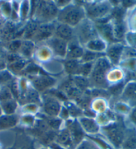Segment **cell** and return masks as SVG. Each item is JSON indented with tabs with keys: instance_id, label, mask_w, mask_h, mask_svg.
<instances>
[{
	"instance_id": "ab89813d",
	"label": "cell",
	"mask_w": 136,
	"mask_h": 149,
	"mask_svg": "<svg viewBox=\"0 0 136 149\" xmlns=\"http://www.w3.org/2000/svg\"><path fill=\"white\" fill-rule=\"evenodd\" d=\"M53 149H63L62 147H60V146H59L58 145L57 146L56 144H54V145L53 146Z\"/></svg>"
},
{
	"instance_id": "6da1fadb",
	"label": "cell",
	"mask_w": 136,
	"mask_h": 149,
	"mask_svg": "<svg viewBox=\"0 0 136 149\" xmlns=\"http://www.w3.org/2000/svg\"><path fill=\"white\" fill-rule=\"evenodd\" d=\"M112 68L113 65L105 56L98 58L94 62V68L89 77L91 86L96 89L108 90L109 84L107 74Z\"/></svg>"
},
{
	"instance_id": "4dcf8cb0",
	"label": "cell",
	"mask_w": 136,
	"mask_h": 149,
	"mask_svg": "<svg viewBox=\"0 0 136 149\" xmlns=\"http://www.w3.org/2000/svg\"><path fill=\"white\" fill-rule=\"evenodd\" d=\"M22 41L23 40L22 38H17V39L12 40L7 43L6 48L7 52L10 53H19L22 44Z\"/></svg>"
},
{
	"instance_id": "30bf717a",
	"label": "cell",
	"mask_w": 136,
	"mask_h": 149,
	"mask_svg": "<svg viewBox=\"0 0 136 149\" xmlns=\"http://www.w3.org/2000/svg\"><path fill=\"white\" fill-rule=\"evenodd\" d=\"M55 28L56 22L51 23L40 24L32 40L37 45L44 44L54 36Z\"/></svg>"
},
{
	"instance_id": "4316f807",
	"label": "cell",
	"mask_w": 136,
	"mask_h": 149,
	"mask_svg": "<svg viewBox=\"0 0 136 149\" xmlns=\"http://www.w3.org/2000/svg\"><path fill=\"white\" fill-rule=\"evenodd\" d=\"M15 79V76L7 68L0 70V88L9 86Z\"/></svg>"
},
{
	"instance_id": "f1b7e54d",
	"label": "cell",
	"mask_w": 136,
	"mask_h": 149,
	"mask_svg": "<svg viewBox=\"0 0 136 149\" xmlns=\"http://www.w3.org/2000/svg\"><path fill=\"white\" fill-rule=\"evenodd\" d=\"M94 62H81V64L80 66H79L77 76H83V77L89 78L90 74L92 72L93 68H94Z\"/></svg>"
},
{
	"instance_id": "4fadbf2b",
	"label": "cell",
	"mask_w": 136,
	"mask_h": 149,
	"mask_svg": "<svg viewBox=\"0 0 136 149\" xmlns=\"http://www.w3.org/2000/svg\"><path fill=\"white\" fill-rule=\"evenodd\" d=\"M84 46H83L76 38L72 41L68 42L67 52L65 59L80 60L84 54Z\"/></svg>"
},
{
	"instance_id": "b9f144b4",
	"label": "cell",
	"mask_w": 136,
	"mask_h": 149,
	"mask_svg": "<svg viewBox=\"0 0 136 149\" xmlns=\"http://www.w3.org/2000/svg\"><path fill=\"white\" fill-rule=\"evenodd\" d=\"M0 41H1V36H0Z\"/></svg>"
},
{
	"instance_id": "7bdbcfd3",
	"label": "cell",
	"mask_w": 136,
	"mask_h": 149,
	"mask_svg": "<svg viewBox=\"0 0 136 149\" xmlns=\"http://www.w3.org/2000/svg\"><path fill=\"white\" fill-rule=\"evenodd\" d=\"M0 89H1V88H0Z\"/></svg>"
},
{
	"instance_id": "1f68e13d",
	"label": "cell",
	"mask_w": 136,
	"mask_h": 149,
	"mask_svg": "<svg viewBox=\"0 0 136 149\" xmlns=\"http://www.w3.org/2000/svg\"><path fill=\"white\" fill-rule=\"evenodd\" d=\"M12 13L11 1H2L0 4V14L6 19H10Z\"/></svg>"
},
{
	"instance_id": "e0dca14e",
	"label": "cell",
	"mask_w": 136,
	"mask_h": 149,
	"mask_svg": "<svg viewBox=\"0 0 136 149\" xmlns=\"http://www.w3.org/2000/svg\"><path fill=\"white\" fill-rule=\"evenodd\" d=\"M69 131L71 134L73 144H78L81 143V141L84 137V130L81 128L80 124L77 121L73 122L69 126Z\"/></svg>"
},
{
	"instance_id": "7402d4cb",
	"label": "cell",
	"mask_w": 136,
	"mask_h": 149,
	"mask_svg": "<svg viewBox=\"0 0 136 149\" xmlns=\"http://www.w3.org/2000/svg\"><path fill=\"white\" fill-rule=\"evenodd\" d=\"M63 68L65 73L69 76H77L79 66L81 64L80 60H63Z\"/></svg>"
},
{
	"instance_id": "9a60e30c",
	"label": "cell",
	"mask_w": 136,
	"mask_h": 149,
	"mask_svg": "<svg viewBox=\"0 0 136 149\" xmlns=\"http://www.w3.org/2000/svg\"><path fill=\"white\" fill-rule=\"evenodd\" d=\"M37 44L31 40H23L21 48L19 49V54L24 59L29 60L33 57Z\"/></svg>"
},
{
	"instance_id": "52a82bcc",
	"label": "cell",
	"mask_w": 136,
	"mask_h": 149,
	"mask_svg": "<svg viewBox=\"0 0 136 149\" xmlns=\"http://www.w3.org/2000/svg\"><path fill=\"white\" fill-rule=\"evenodd\" d=\"M103 130L105 136L115 147L123 146L126 139V133L122 126L118 123H112L105 126Z\"/></svg>"
},
{
	"instance_id": "ffe728a7",
	"label": "cell",
	"mask_w": 136,
	"mask_h": 149,
	"mask_svg": "<svg viewBox=\"0 0 136 149\" xmlns=\"http://www.w3.org/2000/svg\"><path fill=\"white\" fill-rule=\"evenodd\" d=\"M29 64V60L22 58L17 61L11 63L7 65L6 68L10 71L13 75L16 76L19 74H22L28 65Z\"/></svg>"
},
{
	"instance_id": "3957f363",
	"label": "cell",
	"mask_w": 136,
	"mask_h": 149,
	"mask_svg": "<svg viewBox=\"0 0 136 149\" xmlns=\"http://www.w3.org/2000/svg\"><path fill=\"white\" fill-rule=\"evenodd\" d=\"M83 7L86 17L94 22L107 19L113 10L112 3L108 1H84Z\"/></svg>"
},
{
	"instance_id": "9c48e42d",
	"label": "cell",
	"mask_w": 136,
	"mask_h": 149,
	"mask_svg": "<svg viewBox=\"0 0 136 149\" xmlns=\"http://www.w3.org/2000/svg\"><path fill=\"white\" fill-rule=\"evenodd\" d=\"M44 44L50 49L54 57L58 59H65L68 48L67 42L53 36Z\"/></svg>"
},
{
	"instance_id": "d4e9b609",
	"label": "cell",
	"mask_w": 136,
	"mask_h": 149,
	"mask_svg": "<svg viewBox=\"0 0 136 149\" xmlns=\"http://www.w3.org/2000/svg\"><path fill=\"white\" fill-rule=\"evenodd\" d=\"M31 4L29 1H21L19 8V22L26 24L30 18Z\"/></svg>"
},
{
	"instance_id": "ac0fdd59",
	"label": "cell",
	"mask_w": 136,
	"mask_h": 149,
	"mask_svg": "<svg viewBox=\"0 0 136 149\" xmlns=\"http://www.w3.org/2000/svg\"><path fill=\"white\" fill-rule=\"evenodd\" d=\"M40 45L41 46L39 48H36L35 52L34 53L33 57L35 58V60L42 63L47 62V61H49L52 58L54 57L50 49L45 44Z\"/></svg>"
},
{
	"instance_id": "d6986e66",
	"label": "cell",
	"mask_w": 136,
	"mask_h": 149,
	"mask_svg": "<svg viewBox=\"0 0 136 149\" xmlns=\"http://www.w3.org/2000/svg\"><path fill=\"white\" fill-rule=\"evenodd\" d=\"M40 24L34 21L33 19H29L23 29L22 40H32Z\"/></svg>"
},
{
	"instance_id": "8fae6325",
	"label": "cell",
	"mask_w": 136,
	"mask_h": 149,
	"mask_svg": "<svg viewBox=\"0 0 136 149\" xmlns=\"http://www.w3.org/2000/svg\"><path fill=\"white\" fill-rule=\"evenodd\" d=\"M125 46L121 42H116L108 45L105 54V57L113 66H117L121 62Z\"/></svg>"
},
{
	"instance_id": "ba28073f",
	"label": "cell",
	"mask_w": 136,
	"mask_h": 149,
	"mask_svg": "<svg viewBox=\"0 0 136 149\" xmlns=\"http://www.w3.org/2000/svg\"><path fill=\"white\" fill-rule=\"evenodd\" d=\"M42 96L43 109L45 114L50 118H56L60 114L62 105L59 99L52 94L45 93Z\"/></svg>"
},
{
	"instance_id": "7a4b0ae2",
	"label": "cell",
	"mask_w": 136,
	"mask_h": 149,
	"mask_svg": "<svg viewBox=\"0 0 136 149\" xmlns=\"http://www.w3.org/2000/svg\"><path fill=\"white\" fill-rule=\"evenodd\" d=\"M86 17L83 5H80L77 1H73L69 6L60 10L56 22L75 28Z\"/></svg>"
},
{
	"instance_id": "f546056e",
	"label": "cell",
	"mask_w": 136,
	"mask_h": 149,
	"mask_svg": "<svg viewBox=\"0 0 136 149\" xmlns=\"http://www.w3.org/2000/svg\"><path fill=\"white\" fill-rule=\"evenodd\" d=\"M105 56V54H98L96 52H93L85 49L84 54L80 60V62L82 63H87V62H94L98 59V58L102 57V56Z\"/></svg>"
},
{
	"instance_id": "ee69618b",
	"label": "cell",
	"mask_w": 136,
	"mask_h": 149,
	"mask_svg": "<svg viewBox=\"0 0 136 149\" xmlns=\"http://www.w3.org/2000/svg\"><path fill=\"white\" fill-rule=\"evenodd\" d=\"M124 149H125V148H124Z\"/></svg>"
},
{
	"instance_id": "5bb4252c",
	"label": "cell",
	"mask_w": 136,
	"mask_h": 149,
	"mask_svg": "<svg viewBox=\"0 0 136 149\" xmlns=\"http://www.w3.org/2000/svg\"><path fill=\"white\" fill-rule=\"evenodd\" d=\"M108 42L101 37H96L90 40L84 46L87 50L98 54H105L108 46Z\"/></svg>"
},
{
	"instance_id": "7c38bea8",
	"label": "cell",
	"mask_w": 136,
	"mask_h": 149,
	"mask_svg": "<svg viewBox=\"0 0 136 149\" xmlns=\"http://www.w3.org/2000/svg\"><path fill=\"white\" fill-rule=\"evenodd\" d=\"M54 36L65 40L67 42H71L76 38L75 28L66 24L59 23L58 22H56Z\"/></svg>"
},
{
	"instance_id": "e575fe53",
	"label": "cell",
	"mask_w": 136,
	"mask_h": 149,
	"mask_svg": "<svg viewBox=\"0 0 136 149\" xmlns=\"http://www.w3.org/2000/svg\"><path fill=\"white\" fill-rule=\"evenodd\" d=\"M125 38H126V42H128L129 45L131 46V48L136 47V33H126Z\"/></svg>"
},
{
	"instance_id": "2e32d148",
	"label": "cell",
	"mask_w": 136,
	"mask_h": 149,
	"mask_svg": "<svg viewBox=\"0 0 136 149\" xmlns=\"http://www.w3.org/2000/svg\"><path fill=\"white\" fill-rule=\"evenodd\" d=\"M79 124L84 130L88 134H96L99 131V126L98 123L94 119L90 117H81L79 120Z\"/></svg>"
},
{
	"instance_id": "d590c367",
	"label": "cell",
	"mask_w": 136,
	"mask_h": 149,
	"mask_svg": "<svg viewBox=\"0 0 136 149\" xmlns=\"http://www.w3.org/2000/svg\"><path fill=\"white\" fill-rule=\"evenodd\" d=\"M78 149H98L94 143L89 141H83L79 144Z\"/></svg>"
},
{
	"instance_id": "f35d334b",
	"label": "cell",
	"mask_w": 136,
	"mask_h": 149,
	"mask_svg": "<svg viewBox=\"0 0 136 149\" xmlns=\"http://www.w3.org/2000/svg\"><path fill=\"white\" fill-rule=\"evenodd\" d=\"M23 123H26V125H31L34 123V118L33 116L31 115H27L22 118Z\"/></svg>"
},
{
	"instance_id": "cb8c5ba5",
	"label": "cell",
	"mask_w": 136,
	"mask_h": 149,
	"mask_svg": "<svg viewBox=\"0 0 136 149\" xmlns=\"http://www.w3.org/2000/svg\"><path fill=\"white\" fill-rule=\"evenodd\" d=\"M72 82H73L75 86L81 90V92L85 93L87 92L90 88V82L88 78H85L80 76H71Z\"/></svg>"
},
{
	"instance_id": "74e56055",
	"label": "cell",
	"mask_w": 136,
	"mask_h": 149,
	"mask_svg": "<svg viewBox=\"0 0 136 149\" xmlns=\"http://www.w3.org/2000/svg\"><path fill=\"white\" fill-rule=\"evenodd\" d=\"M130 119L133 125H136V106L131 110L130 112Z\"/></svg>"
},
{
	"instance_id": "83f0119b",
	"label": "cell",
	"mask_w": 136,
	"mask_h": 149,
	"mask_svg": "<svg viewBox=\"0 0 136 149\" xmlns=\"http://www.w3.org/2000/svg\"><path fill=\"white\" fill-rule=\"evenodd\" d=\"M0 106H1L2 112L4 114L11 115L14 114L17 108L18 104L16 99L13 98L10 100L0 103Z\"/></svg>"
},
{
	"instance_id": "5b68a950",
	"label": "cell",
	"mask_w": 136,
	"mask_h": 149,
	"mask_svg": "<svg viewBox=\"0 0 136 149\" xmlns=\"http://www.w3.org/2000/svg\"><path fill=\"white\" fill-rule=\"evenodd\" d=\"M75 33L76 39L83 46L90 40L99 36L95 23L87 17L75 28Z\"/></svg>"
},
{
	"instance_id": "484cf974",
	"label": "cell",
	"mask_w": 136,
	"mask_h": 149,
	"mask_svg": "<svg viewBox=\"0 0 136 149\" xmlns=\"http://www.w3.org/2000/svg\"><path fill=\"white\" fill-rule=\"evenodd\" d=\"M57 143L64 147H69L73 144L71 134L68 129H64L58 133L56 137Z\"/></svg>"
},
{
	"instance_id": "603a6c76",
	"label": "cell",
	"mask_w": 136,
	"mask_h": 149,
	"mask_svg": "<svg viewBox=\"0 0 136 149\" xmlns=\"http://www.w3.org/2000/svg\"><path fill=\"white\" fill-rule=\"evenodd\" d=\"M121 96L126 100L135 102L136 106V82H130L125 86Z\"/></svg>"
},
{
	"instance_id": "60d3db41",
	"label": "cell",
	"mask_w": 136,
	"mask_h": 149,
	"mask_svg": "<svg viewBox=\"0 0 136 149\" xmlns=\"http://www.w3.org/2000/svg\"><path fill=\"white\" fill-rule=\"evenodd\" d=\"M2 112H2V110H1V106H0V116H1V115H2Z\"/></svg>"
},
{
	"instance_id": "836d02e7",
	"label": "cell",
	"mask_w": 136,
	"mask_h": 149,
	"mask_svg": "<svg viewBox=\"0 0 136 149\" xmlns=\"http://www.w3.org/2000/svg\"><path fill=\"white\" fill-rule=\"evenodd\" d=\"M13 98H15L10 88L8 86L1 88V89H0V103L10 100Z\"/></svg>"
},
{
	"instance_id": "d6a6232c",
	"label": "cell",
	"mask_w": 136,
	"mask_h": 149,
	"mask_svg": "<svg viewBox=\"0 0 136 149\" xmlns=\"http://www.w3.org/2000/svg\"><path fill=\"white\" fill-rule=\"evenodd\" d=\"M122 146L125 149H136V132L126 134Z\"/></svg>"
},
{
	"instance_id": "8d00e7d4",
	"label": "cell",
	"mask_w": 136,
	"mask_h": 149,
	"mask_svg": "<svg viewBox=\"0 0 136 149\" xmlns=\"http://www.w3.org/2000/svg\"><path fill=\"white\" fill-rule=\"evenodd\" d=\"M56 6L59 8V10H62V9L65 8L67 6H69V4H71L72 1H54Z\"/></svg>"
},
{
	"instance_id": "8992f818",
	"label": "cell",
	"mask_w": 136,
	"mask_h": 149,
	"mask_svg": "<svg viewBox=\"0 0 136 149\" xmlns=\"http://www.w3.org/2000/svg\"><path fill=\"white\" fill-rule=\"evenodd\" d=\"M28 80L31 85L39 93L45 94L47 91L54 88L58 84L56 78L44 74H37L35 75L29 76Z\"/></svg>"
},
{
	"instance_id": "44dd1931",
	"label": "cell",
	"mask_w": 136,
	"mask_h": 149,
	"mask_svg": "<svg viewBox=\"0 0 136 149\" xmlns=\"http://www.w3.org/2000/svg\"><path fill=\"white\" fill-rule=\"evenodd\" d=\"M19 117L15 114L1 115L0 116V130L14 127L19 123Z\"/></svg>"
},
{
	"instance_id": "277c9868",
	"label": "cell",
	"mask_w": 136,
	"mask_h": 149,
	"mask_svg": "<svg viewBox=\"0 0 136 149\" xmlns=\"http://www.w3.org/2000/svg\"><path fill=\"white\" fill-rule=\"evenodd\" d=\"M59 12L60 10L54 1H40L30 19H33L39 24L55 22Z\"/></svg>"
}]
</instances>
